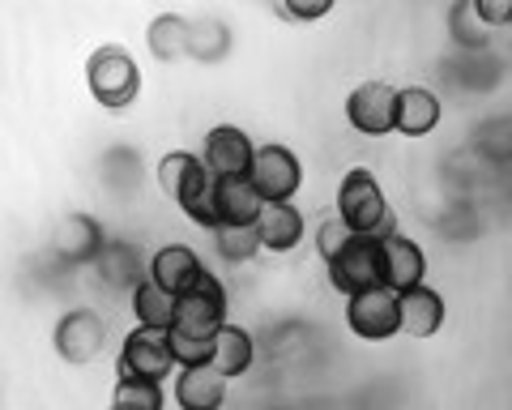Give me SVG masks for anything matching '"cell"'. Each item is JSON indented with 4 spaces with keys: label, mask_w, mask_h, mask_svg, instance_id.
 Segmentation results:
<instances>
[{
    "label": "cell",
    "mask_w": 512,
    "mask_h": 410,
    "mask_svg": "<svg viewBox=\"0 0 512 410\" xmlns=\"http://www.w3.org/2000/svg\"><path fill=\"white\" fill-rule=\"evenodd\" d=\"M338 218L350 227V235H376V240H389L397 235V218L384 201L376 176L367 167H350L338 188Z\"/></svg>",
    "instance_id": "1"
},
{
    "label": "cell",
    "mask_w": 512,
    "mask_h": 410,
    "mask_svg": "<svg viewBox=\"0 0 512 410\" xmlns=\"http://www.w3.org/2000/svg\"><path fill=\"white\" fill-rule=\"evenodd\" d=\"M86 86L94 94V103H103L107 112H124L141 94V69L120 43H103L86 60Z\"/></svg>",
    "instance_id": "2"
},
{
    "label": "cell",
    "mask_w": 512,
    "mask_h": 410,
    "mask_svg": "<svg viewBox=\"0 0 512 410\" xmlns=\"http://www.w3.org/2000/svg\"><path fill=\"white\" fill-rule=\"evenodd\" d=\"M329 282L346 299L384 287V240H376V235H350L346 248L329 261Z\"/></svg>",
    "instance_id": "3"
},
{
    "label": "cell",
    "mask_w": 512,
    "mask_h": 410,
    "mask_svg": "<svg viewBox=\"0 0 512 410\" xmlns=\"http://www.w3.org/2000/svg\"><path fill=\"white\" fill-rule=\"evenodd\" d=\"M222 325H227V291H222V282L214 274H205L197 287L175 299V325H171V334L214 342V334H218Z\"/></svg>",
    "instance_id": "4"
},
{
    "label": "cell",
    "mask_w": 512,
    "mask_h": 410,
    "mask_svg": "<svg viewBox=\"0 0 512 410\" xmlns=\"http://www.w3.org/2000/svg\"><path fill=\"white\" fill-rule=\"evenodd\" d=\"M346 325L363 342H384L402 334V295L393 287H372L346 299Z\"/></svg>",
    "instance_id": "5"
},
{
    "label": "cell",
    "mask_w": 512,
    "mask_h": 410,
    "mask_svg": "<svg viewBox=\"0 0 512 410\" xmlns=\"http://www.w3.org/2000/svg\"><path fill=\"white\" fill-rule=\"evenodd\" d=\"M175 364L171 355V338L163 329H133L120 346V376L124 381H167Z\"/></svg>",
    "instance_id": "6"
},
{
    "label": "cell",
    "mask_w": 512,
    "mask_h": 410,
    "mask_svg": "<svg viewBox=\"0 0 512 410\" xmlns=\"http://www.w3.org/2000/svg\"><path fill=\"white\" fill-rule=\"evenodd\" d=\"M248 180L256 184V193L265 197V205H282V201H291L299 193L303 167L286 146H261L256 159H252Z\"/></svg>",
    "instance_id": "7"
},
{
    "label": "cell",
    "mask_w": 512,
    "mask_h": 410,
    "mask_svg": "<svg viewBox=\"0 0 512 410\" xmlns=\"http://www.w3.org/2000/svg\"><path fill=\"white\" fill-rule=\"evenodd\" d=\"M346 120L350 129H359L363 137H384L397 129V90L384 82H363L350 90L346 99Z\"/></svg>",
    "instance_id": "8"
},
{
    "label": "cell",
    "mask_w": 512,
    "mask_h": 410,
    "mask_svg": "<svg viewBox=\"0 0 512 410\" xmlns=\"http://www.w3.org/2000/svg\"><path fill=\"white\" fill-rule=\"evenodd\" d=\"M103 342H107V321L90 308L64 312L56 325V351L64 364H90V359H99Z\"/></svg>",
    "instance_id": "9"
},
{
    "label": "cell",
    "mask_w": 512,
    "mask_h": 410,
    "mask_svg": "<svg viewBox=\"0 0 512 410\" xmlns=\"http://www.w3.org/2000/svg\"><path fill=\"white\" fill-rule=\"evenodd\" d=\"M256 159V146L244 129L235 124H218V129L205 133V154L201 163L214 171V176H248Z\"/></svg>",
    "instance_id": "10"
},
{
    "label": "cell",
    "mask_w": 512,
    "mask_h": 410,
    "mask_svg": "<svg viewBox=\"0 0 512 410\" xmlns=\"http://www.w3.org/2000/svg\"><path fill=\"white\" fill-rule=\"evenodd\" d=\"M175 205H180V210H184L197 227L218 231V176H214V171L205 167L201 159L192 163V171L184 176L180 193H175Z\"/></svg>",
    "instance_id": "11"
},
{
    "label": "cell",
    "mask_w": 512,
    "mask_h": 410,
    "mask_svg": "<svg viewBox=\"0 0 512 410\" xmlns=\"http://www.w3.org/2000/svg\"><path fill=\"white\" fill-rule=\"evenodd\" d=\"M150 278H154L163 291H171L175 299H180L184 291H192V287H197V282L205 278V265H201V257H197L192 248H184V244H167V248H158V252H154Z\"/></svg>",
    "instance_id": "12"
},
{
    "label": "cell",
    "mask_w": 512,
    "mask_h": 410,
    "mask_svg": "<svg viewBox=\"0 0 512 410\" xmlns=\"http://www.w3.org/2000/svg\"><path fill=\"white\" fill-rule=\"evenodd\" d=\"M265 197L248 176H218V227H256Z\"/></svg>",
    "instance_id": "13"
},
{
    "label": "cell",
    "mask_w": 512,
    "mask_h": 410,
    "mask_svg": "<svg viewBox=\"0 0 512 410\" xmlns=\"http://www.w3.org/2000/svg\"><path fill=\"white\" fill-rule=\"evenodd\" d=\"M222 402H227V376L210 364L175 372V406L180 410H218Z\"/></svg>",
    "instance_id": "14"
},
{
    "label": "cell",
    "mask_w": 512,
    "mask_h": 410,
    "mask_svg": "<svg viewBox=\"0 0 512 410\" xmlns=\"http://www.w3.org/2000/svg\"><path fill=\"white\" fill-rule=\"evenodd\" d=\"M423 274H427L423 248L406 240V235H389V240H384V287H393L402 295L410 287H423Z\"/></svg>",
    "instance_id": "15"
},
{
    "label": "cell",
    "mask_w": 512,
    "mask_h": 410,
    "mask_svg": "<svg viewBox=\"0 0 512 410\" xmlns=\"http://www.w3.org/2000/svg\"><path fill=\"white\" fill-rule=\"evenodd\" d=\"M440 99L427 86H406L397 90V133L402 137H427L440 124Z\"/></svg>",
    "instance_id": "16"
},
{
    "label": "cell",
    "mask_w": 512,
    "mask_h": 410,
    "mask_svg": "<svg viewBox=\"0 0 512 410\" xmlns=\"http://www.w3.org/2000/svg\"><path fill=\"white\" fill-rule=\"evenodd\" d=\"M440 325H444V299H440V291H431L427 282H423V287L402 291V334L431 338V334H440Z\"/></svg>",
    "instance_id": "17"
},
{
    "label": "cell",
    "mask_w": 512,
    "mask_h": 410,
    "mask_svg": "<svg viewBox=\"0 0 512 410\" xmlns=\"http://www.w3.org/2000/svg\"><path fill=\"white\" fill-rule=\"evenodd\" d=\"M303 214L295 210L291 201L282 205H265L261 218H256V231H261V248L269 252H291L299 240H303Z\"/></svg>",
    "instance_id": "18"
},
{
    "label": "cell",
    "mask_w": 512,
    "mask_h": 410,
    "mask_svg": "<svg viewBox=\"0 0 512 410\" xmlns=\"http://www.w3.org/2000/svg\"><path fill=\"white\" fill-rule=\"evenodd\" d=\"M56 252L64 261H90V257H99V252L107 248L103 244V227L94 223L90 214H69L60 223V231H56Z\"/></svg>",
    "instance_id": "19"
},
{
    "label": "cell",
    "mask_w": 512,
    "mask_h": 410,
    "mask_svg": "<svg viewBox=\"0 0 512 410\" xmlns=\"http://www.w3.org/2000/svg\"><path fill=\"white\" fill-rule=\"evenodd\" d=\"M252 355H256V346H252V334L248 329H239V325H222L218 334H214V355H210V368L222 372L227 381H235V376H244L252 368Z\"/></svg>",
    "instance_id": "20"
},
{
    "label": "cell",
    "mask_w": 512,
    "mask_h": 410,
    "mask_svg": "<svg viewBox=\"0 0 512 410\" xmlns=\"http://www.w3.org/2000/svg\"><path fill=\"white\" fill-rule=\"evenodd\" d=\"M133 312H137L141 329H163V334H171V325H175V295L158 287L154 278H141L133 287Z\"/></svg>",
    "instance_id": "21"
},
{
    "label": "cell",
    "mask_w": 512,
    "mask_h": 410,
    "mask_svg": "<svg viewBox=\"0 0 512 410\" xmlns=\"http://www.w3.org/2000/svg\"><path fill=\"white\" fill-rule=\"evenodd\" d=\"M146 43L158 60H180L188 56V43H192V22L180 18V13H163L154 18L150 30H146Z\"/></svg>",
    "instance_id": "22"
},
{
    "label": "cell",
    "mask_w": 512,
    "mask_h": 410,
    "mask_svg": "<svg viewBox=\"0 0 512 410\" xmlns=\"http://www.w3.org/2000/svg\"><path fill=\"white\" fill-rule=\"evenodd\" d=\"M167 393L163 381H116V393H111V410H163Z\"/></svg>",
    "instance_id": "23"
},
{
    "label": "cell",
    "mask_w": 512,
    "mask_h": 410,
    "mask_svg": "<svg viewBox=\"0 0 512 410\" xmlns=\"http://www.w3.org/2000/svg\"><path fill=\"white\" fill-rule=\"evenodd\" d=\"M214 248H218L222 261L244 265V261H252L256 252H261V231L256 227H218L214 231Z\"/></svg>",
    "instance_id": "24"
},
{
    "label": "cell",
    "mask_w": 512,
    "mask_h": 410,
    "mask_svg": "<svg viewBox=\"0 0 512 410\" xmlns=\"http://www.w3.org/2000/svg\"><path fill=\"white\" fill-rule=\"evenodd\" d=\"M448 26H453V35H457L461 47H483V43H487V26H483V18L474 13V0L457 5L453 18H448Z\"/></svg>",
    "instance_id": "25"
},
{
    "label": "cell",
    "mask_w": 512,
    "mask_h": 410,
    "mask_svg": "<svg viewBox=\"0 0 512 410\" xmlns=\"http://www.w3.org/2000/svg\"><path fill=\"white\" fill-rule=\"evenodd\" d=\"M192 163H197V154H188V150H171L167 159L158 163V184H163L167 197L180 193V184H184V176L192 171Z\"/></svg>",
    "instance_id": "26"
},
{
    "label": "cell",
    "mask_w": 512,
    "mask_h": 410,
    "mask_svg": "<svg viewBox=\"0 0 512 410\" xmlns=\"http://www.w3.org/2000/svg\"><path fill=\"white\" fill-rule=\"evenodd\" d=\"M171 338V355L180 368H205L214 355V342H201V338H184V334H167Z\"/></svg>",
    "instance_id": "27"
},
{
    "label": "cell",
    "mask_w": 512,
    "mask_h": 410,
    "mask_svg": "<svg viewBox=\"0 0 512 410\" xmlns=\"http://www.w3.org/2000/svg\"><path fill=\"white\" fill-rule=\"evenodd\" d=\"M346 240H350V227L342 223L338 214H329L325 223L316 227V248H320V257H325V265H329V261L338 257L342 248H346Z\"/></svg>",
    "instance_id": "28"
},
{
    "label": "cell",
    "mask_w": 512,
    "mask_h": 410,
    "mask_svg": "<svg viewBox=\"0 0 512 410\" xmlns=\"http://www.w3.org/2000/svg\"><path fill=\"white\" fill-rule=\"evenodd\" d=\"M329 9H333V0H282L278 5V13L291 22H316V18H325Z\"/></svg>",
    "instance_id": "29"
},
{
    "label": "cell",
    "mask_w": 512,
    "mask_h": 410,
    "mask_svg": "<svg viewBox=\"0 0 512 410\" xmlns=\"http://www.w3.org/2000/svg\"><path fill=\"white\" fill-rule=\"evenodd\" d=\"M474 13H478V18H483V26L512 22V0H478Z\"/></svg>",
    "instance_id": "30"
},
{
    "label": "cell",
    "mask_w": 512,
    "mask_h": 410,
    "mask_svg": "<svg viewBox=\"0 0 512 410\" xmlns=\"http://www.w3.org/2000/svg\"><path fill=\"white\" fill-rule=\"evenodd\" d=\"M508 26H512V22H508Z\"/></svg>",
    "instance_id": "31"
}]
</instances>
